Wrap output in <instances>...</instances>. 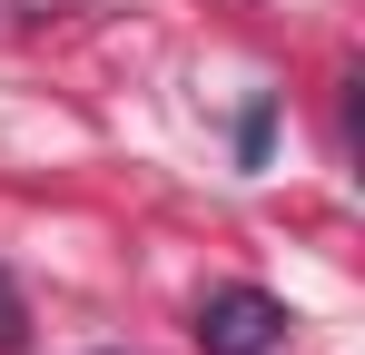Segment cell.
Wrapping results in <instances>:
<instances>
[{
    "label": "cell",
    "instance_id": "1",
    "mask_svg": "<svg viewBox=\"0 0 365 355\" xmlns=\"http://www.w3.org/2000/svg\"><path fill=\"white\" fill-rule=\"evenodd\" d=\"M287 296L267 287H217L207 306H197V346L207 355H287Z\"/></svg>",
    "mask_w": 365,
    "mask_h": 355
},
{
    "label": "cell",
    "instance_id": "2",
    "mask_svg": "<svg viewBox=\"0 0 365 355\" xmlns=\"http://www.w3.org/2000/svg\"><path fill=\"white\" fill-rule=\"evenodd\" d=\"M30 346V306H20V287H10V267H0V355Z\"/></svg>",
    "mask_w": 365,
    "mask_h": 355
}]
</instances>
